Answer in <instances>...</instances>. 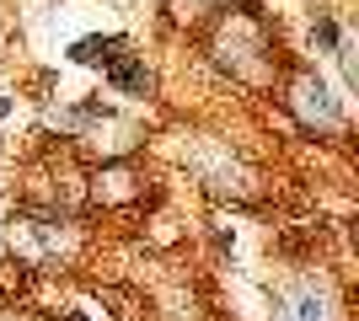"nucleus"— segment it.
<instances>
[{"label": "nucleus", "mask_w": 359, "mask_h": 321, "mask_svg": "<svg viewBox=\"0 0 359 321\" xmlns=\"http://www.w3.org/2000/svg\"><path fill=\"white\" fill-rule=\"evenodd\" d=\"M107 80H113L118 92H135V97L150 92V70L140 59H107Z\"/></svg>", "instance_id": "f257e3e1"}, {"label": "nucleus", "mask_w": 359, "mask_h": 321, "mask_svg": "<svg viewBox=\"0 0 359 321\" xmlns=\"http://www.w3.org/2000/svg\"><path fill=\"white\" fill-rule=\"evenodd\" d=\"M118 48H123V38H81L70 48V59L75 64H107V59H118Z\"/></svg>", "instance_id": "f03ea898"}, {"label": "nucleus", "mask_w": 359, "mask_h": 321, "mask_svg": "<svg viewBox=\"0 0 359 321\" xmlns=\"http://www.w3.org/2000/svg\"><path fill=\"white\" fill-rule=\"evenodd\" d=\"M316 43L332 48V43H338V27H332V22H316Z\"/></svg>", "instance_id": "7ed1b4c3"}, {"label": "nucleus", "mask_w": 359, "mask_h": 321, "mask_svg": "<svg viewBox=\"0 0 359 321\" xmlns=\"http://www.w3.org/2000/svg\"><path fill=\"white\" fill-rule=\"evenodd\" d=\"M6 113H11V102H6V97H0V118H6Z\"/></svg>", "instance_id": "20e7f679"}, {"label": "nucleus", "mask_w": 359, "mask_h": 321, "mask_svg": "<svg viewBox=\"0 0 359 321\" xmlns=\"http://www.w3.org/2000/svg\"><path fill=\"white\" fill-rule=\"evenodd\" d=\"M65 321H86V316H81V311H70V316H65Z\"/></svg>", "instance_id": "39448f33"}]
</instances>
